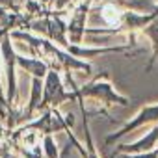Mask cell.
I'll list each match as a JSON object with an SVG mask.
<instances>
[{"label": "cell", "instance_id": "obj_6", "mask_svg": "<svg viewBox=\"0 0 158 158\" xmlns=\"http://www.w3.org/2000/svg\"><path fill=\"white\" fill-rule=\"evenodd\" d=\"M151 123H158V104H149V106H143L139 112H138V115H134V119L132 121H128L121 130H117V132H114V134H110L108 138H106V145H112L114 141H117V139H121L123 136H127L128 132H134L136 128H139V127H143V125H151Z\"/></svg>", "mask_w": 158, "mask_h": 158}, {"label": "cell", "instance_id": "obj_16", "mask_svg": "<svg viewBox=\"0 0 158 158\" xmlns=\"http://www.w3.org/2000/svg\"><path fill=\"white\" fill-rule=\"evenodd\" d=\"M4 136H6V134H4V128L0 127V138H4Z\"/></svg>", "mask_w": 158, "mask_h": 158}, {"label": "cell", "instance_id": "obj_10", "mask_svg": "<svg viewBox=\"0 0 158 158\" xmlns=\"http://www.w3.org/2000/svg\"><path fill=\"white\" fill-rule=\"evenodd\" d=\"M35 112H43V78H32V95L26 112L21 115L23 119H30Z\"/></svg>", "mask_w": 158, "mask_h": 158}, {"label": "cell", "instance_id": "obj_13", "mask_svg": "<svg viewBox=\"0 0 158 158\" xmlns=\"http://www.w3.org/2000/svg\"><path fill=\"white\" fill-rule=\"evenodd\" d=\"M112 158H158V147L145 151V152H121V151H114Z\"/></svg>", "mask_w": 158, "mask_h": 158}, {"label": "cell", "instance_id": "obj_5", "mask_svg": "<svg viewBox=\"0 0 158 158\" xmlns=\"http://www.w3.org/2000/svg\"><path fill=\"white\" fill-rule=\"evenodd\" d=\"M0 52L4 60V69H6V99L13 106L17 101V82H15V65H17V54L11 47V34L4 32L2 41H0Z\"/></svg>", "mask_w": 158, "mask_h": 158}, {"label": "cell", "instance_id": "obj_15", "mask_svg": "<svg viewBox=\"0 0 158 158\" xmlns=\"http://www.w3.org/2000/svg\"><path fill=\"white\" fill-rule=\"evenodd\" d=\"M10 154H11L10 152V147L0 141V158H10Z\"/></svg>", "mask_w": 158, "mask_h": 158}, {"label": "cell", "instance_id": "obj_3", "mask_svg": "<svg viewBox=\"0 0 158 158\" xmlns=\"http://www.w3.org/2000/svg\"><path fill=\"white\" fill-rule=\"evenodd\" d=\"M73 125H74V115L73 114H69V115L63 117L58 112V108H47L41 117H37L35 121H32V123L17 128L15 134H23L26 130H37V132H41V134L47 136V134H54V132H65Z\"/></svg>", "mask_w": 158, "mask_h": 158}, {"label": "cell", "instance_id": "obj_9", "mask_svg": "<svg viewBox=\"0 0 158 158\" xmlns=\"http://www.w3.org/2000/svg\"><path fill=\"white\" fill-rule=\"evenodd\" d=\"M156 141H158V123H154V127L147 132V136H143L136 143H132V145H117L115 151H121V152H145V151L154 149Z\"/></svg>", "mask_w": 158, "mask_h": 158}, {"label": "cell", "instance_id": "obj_12", "mask_svg": "<svg viewBox=\"0 0 158 158\" xmlns=\"http://www.w3.org/2000/svg\"><path fill=\"white\" fill-rule=\"evenodd\" d=\"M141 34L147 35V37L151 39V45H152V58L149 60V65H147V73H149V71L154 67L156 60H158V17L152 19L147 26H143V28H141Z\"/></svg>", "mask_w": 158, "mask_h": 158}, {"label": "cell", "instance_id": "obj_11", "mask_svg": "<svg viewBox=\"0 0 158 158\" xmlns=\"http://www.w3.org/2000/svg\"><path fill=\"white\" fill-rule=\"evenodd\" d=\"M17 65L23 67L26 73H30L32 76H37V78H43L47 73L50 71V65L45 61V60H39V58H24V56H19L17 54Z\"/></svg>", "mask_w": 158, "mask_h": 158}, {"label": "cell", "instance_id": "obj_1", "mask_svg": "<svg viewBox=\"0 0 158 158\" xmlns=\"http://www.w3.org/2000/svg\"><path fill=\"white\" fill-rule=\"evenodd\" d=\"M13 39H23L26 41L32 50L39 56V58H45V61L50 65V69H58V71H65V69H71V71H84L86 74L91 73V65L86 63V61H80L76 56H73L71 52H67L65 48H61L60 45H54L50 43V39H45V37H37V35H32L28 32H17V30H11L10 32Z\"/></svg>", "mask_w": 158, "mask_h": 158}, {"label": "cell", "instance_id": "obj_8", "mask_svg": "<svg viewBox=\"0 0 158 158\" xmlns=\"http://www.w3.org/2000/svg\"><path fill=\"white\" fill-rule=\"evenodd\" d=\"M91 4L93 0H86V2L78 4L71 21L67 23V35H69V41L74 43V45H80L82 39H84V34H86V19H88V13L91 10Z\"/></svg>", "mask_w": 158, "mask_h": 158}, {"label": "cell", "instance_id": "obj_7", "mask_svg": "<svg viewBox=\"0 0 158 158\" xmlns=\"http://www.w3.org/2000/svg\"><path fill=\"white\" fill-rule=\"evenodd\" d=\"M78 104H80V110H82V115H84V134H86V149L80 145V141H78L76 138H74V134L71 132V128H67L65 132H67V136H69V141H71V145L80 152V156L82 158H99V154H97V149H95V143H93V138H91V130H89V117L91 115H99V114H104L102 110H95V112H86V108H84V101H82V97H78V101H76Z\"/></svg>", "mask_w": 158, "mask_h": 158}, {"label": "cell", "instance_id": "obj_14", "mask_svg": "<svg viewBox=\"0 0 158 158\" xmlns=\"http://www.w3.org/2000/svg\"><path fill=\"white\" fill-rule=\"evenodd\" d=\"M43 149H45V158H60L58 151H56V145H54V139L50 134H47L43 138Z\"/></svg>", "mask_w": 158, "mask_h": 158}, {"label": "cell", "instance_id": "obj_4", "mask_svg": "<svg viewBox=\"0 0 158 158\" xmlns=\"http://www.w3.org/2000/svg\"><path fill=\"white\" fill-rule=\"evenodd\" d=\"M65 101H78L74 91H65L58 69H50L43 80V112L47 108H58Z\"/></svg>", "mask_w": 158, "mask_h": 158}, {"label": "cell", "instance_id": "obj_2", "mask_svg": "<svg viewBox=\"0 0 158 158\" xmlns=\"http://www.w3.org/2000/svg\"><path fill=\"white\" fill-rule=\"evenodd\" d=\"M74 93H76L78 97H82V99H84V97L97 99V101H101V102H104V104H108V106H112V104L128 106V104H130V101H128L127 97L119 95V93L112 88V84H110V74H108L106 71L101 73V76L95 78L93 82L84 84L82 88H76Z\"/></svg>", "mask_w": 158, "mask_h": 158}]
</instances>
